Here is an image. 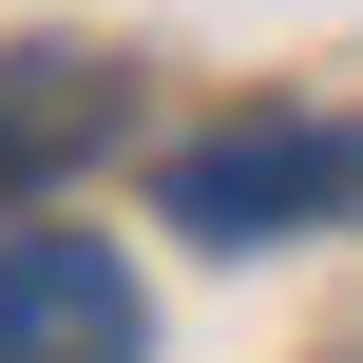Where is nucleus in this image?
Masks as SVG:
<instances>
[{"label": "nucleus", "instance_id": "7ed1b4c3", "mask_svg": "<svg viewBox=\"0 0 363 363\" xmlns=\"http://www.w3.org/2000/svg\"><path fill=\"white\" fill-rule=\"evenodd\" d=\"M96 134H115V57H57V38L0 57V191H57Z\"/></svg>", "mask_w": 363, "mask_h": 363}, {"label": "nucleus", "instance_id": "f03ea898", "mask_svg": "<svg viewBox=\"0 0 363 363\" xmlns=\"http://www.w3.org/2000/svg\"><path fill=\"white\" fill-rule=\"evenodd\" d=\"M0 363H134V268L96 230H0Z\"/></svg>", "mask_w": 363, "mask_h": 363}, {"label": "nucleus", "instance_id": "f257e3e1", "mask_svg": "<svg viewBox=\"0 0 363 363\" xmlns=\"http://www.w3.org/2000/svg\"><path fill=\"white\" fill-rule=\"evenodd\" d=\"M306 211H363V134H191L172 153V230H211V249H268Z\"/></svg>", "mask_w": 363, "mask_h": 363}]
</instances>
